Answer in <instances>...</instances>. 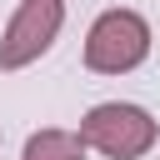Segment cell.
<instances>
[{"label":"cell","instance_id":"6da1fadb","mask_svg":"<svg viewBox=\"0 0 160 160\" xmlns=\"http://www.w3.org/2000/svg\"><path fill=\"white\" fill-rule=\"evenodd\" d=\"M155 135H160V125L150 120V110H140L130 100H105L80 120V140L110 160H140L155 145Z\"/></svg>","mask_w":160,"mask_h":160},{"label":"cell","instance_id":"7a4b0ae2","mask_svg":"<svg viewBox=\"0 0 160 160\" xmlns=\"http://www.w3.org/2000/svg\"><path fill=\"white\" fill-rule=\"evenodd\" d=\"M150 55V25L135 10H105L85 35V65L100 75H125Z\"/></svg>","mask_w":160,"mask_h":160},{"label":"cell","instance_id":"3957f363","mask_svg":"<svg viewBox=\"0 0 160 160\" xmlns=\"http://www.w3.org/2000/svg\"><path fill=\"white\" fill-rule=\"evenodd\" d=\"M65 25V0H20V10L10 15L5 35H0V70H20L30 60H40L55 35Z\"/></svg>","mask_w":160,"mask_h":160},{"label":"cell","instance_id":"277c9868","mask_svg":"<svg viewBox=\"0 0 160 160\" xmlns=\"http://www.w3.org/2000/svg\"><path fill=\"white\" fill-rule=\"evenodd\" d=\"M25 160H85V140L75 130H35L25 140Z\"/></svg>","mask_w":160,"mask_h":160}]
</instances>
